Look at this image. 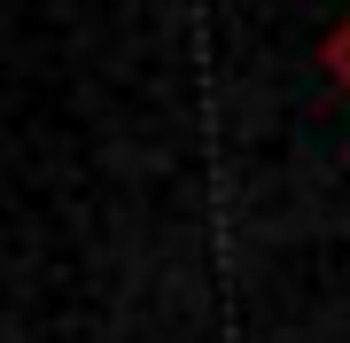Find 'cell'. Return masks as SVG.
<instances>
[{
	"label": "cell",
	"mask_w": 350,
	"mask_h": 343,
	"mask_svg": "<svg viewBox=\"0 0 350 343\" xmlns=\"http://www.w3.org/2000/svg\"><path fill=\"white\" fill-rule=\"evenodd\" d=\"M319 63H327V78H335V86L350 94V16H342L335 31H327V47H319Z\"/></svg>",
	"instance_id": "1"
}]
</instances>
